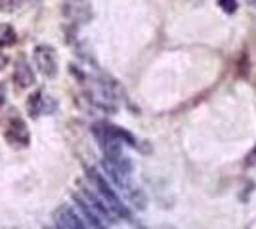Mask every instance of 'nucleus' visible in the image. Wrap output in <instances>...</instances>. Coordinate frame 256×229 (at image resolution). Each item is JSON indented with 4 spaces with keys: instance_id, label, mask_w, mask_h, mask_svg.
I'll list each match as a JSON object with an SVG mask.
<instances>
[{
    "instance_id": "39448f33",
    "label": "nucleus",
    "mask_w": 256,
    "mask_h": 229,
    "mask_svg": "<svg viewBox=\"0 0 256 229\" xmlns=\"http://www.w3.org/2000/svg\"><path fill=\"white\" fill-rule=\"evenodd\" d=\"M6 140L14 147H27L31 143V134L29 128L25 124V120L22 119H12L8 128H6Z\"/></svg>"
},
{
    "instance_id": "9b49d317",
    "label": "nucleus",
    "mask_w": 256,
    "mask_h": 229,
    "mask_svg": "<svg viewBox=\"0 0 256 229\" xmlns=\"http://www.w3.org/2000/svg\"><path fill=\"white\" fill-rule=\"evenodd\" d=\"M218 6H220L226 13H235V11H237V8H239L237 0H218Z\"/></svg>"
},
{
    "instance_id": "1a4fd4ad",
    "label": "nucleus",
    "mask_w": 256,
    "mask_h": 229,
    "mask_svg": "<svg viewBox=\"0 0 256 229\" xmlns=\"http://www.w3.org/2000/svg\"><path fill=\"white\" fill-rule=\"evenodd\" d=\"M14 80L20 84V88H29L36 82V76L32 73L31 65L25 59H18L16 61V69H14Z\"/></svg>"
},
{
    "instance_id": "f03ea898",
    "label": "nucleus",
    "mask_w": 256,
    "mask_h": 229,
    "mask_svg": "<svg viewBox=\"0 0 256 229\" xmlns=\"http://www.w3.org/2000/svg\"><path fill=\"white\" fill-rule=\"evenodd\" d=\"M86 176H88V180H90V184L94 186L96 189V193L104 201H106V205L111 210H113V214L117 216V218H124V220H132V214H130V210H128L124 205H122V201L118 199L117 191L113 189V186L109 184V180H107L106 176H102L98 172V168H86Z\"/></svg>"
},
{
    "instance_id": "f8f14e48",
    "label": "nucleus",
    "mask_w": 256,
    "mask_h": 229,
    "mask_svg": "<svg viewBox=\"0 0 256 229\" xmlns=\"http://www.w3.org/2000/svg\"><path fill=\"white\" fill-rule=\"evenodd\" d=\"M6 103V92H4V86L0 84V107Z\"/></svg>"
},
{
    "instance_id": "423d86ee",
    "label": "nucleus",
    "mask_w": 256,
    "mask_h": 229,
    "mask_svg": "<svg viewBox=\"0 0 256 229\" xmlns=\"http://www.w3.org/2000/svg\"><path fill=\"white\" fill-rule=\"evenodd\" d=\"M56 109V103H54V99L50 96H46L42 90H36L32 96H29L27 99V111H29V115H31L32 119H36V117H40V115H48V113H52Z\"/></svg>"
},
{
    "instance_id": "7ed1b4c3",
    "label": "nucleus",
    "mask_w": 256,
    "mask_h": 229,
    "mask_svg": "<svg viewBox=\"0 0 256 229\" xmlns=\"http://www.w3.org/2000/svg\"><path fill=\"white\" fill-rule=\"evenodd\" d=\"M32 61L36 71L46 78H54L58 75V54L50 44H38L32 50Z\"/></svg>"
},
{
    "instance_id": "f257e3e1",
    "label": "nucleus",
    "mask_w": 256,
    "mask_h": 229,
    "mask_svg": "<svg viewBox=\"0 0 256 229\" xmlns=\"http://www.w3.org/2000/svg\"><path fill=\"white\" fill-rule=\"evenodd\" d=\"M104 168H106L107 176H109V182L115 184V187H117L122 195L126 197V201L132 207L136 208V210H146V208H148V203H150V201H148L146 191L130 178V174L118 172V170H115V168L109 163H106V161H104Z\"/></svg>"
},
{
    "instance_id": "20e7f679",
    "label": "nucleus",
    "mask_w": 256,
    "mask_h": 229,
    "mask_svg": "<svg viewBox=\"0 0 256 229\" xmlns=\"http://www.w3.org/2000/svg\"><path fill=\"white\" fill-rule=\"evenodd\" d=\"M54 226L56 228H62V229H82L86 228L84 220L82 216H78L73 207H60L56 212H54Z\"/></svg>"
},
{
    "instance_id": "6e6552de",
    "label": "nucleus",
    "mask_w": 256,
    "mask_h": 229,
    "mask_svg": "<svg viewBox=\"0 0 256 229\" xmlns=\"http://www.w3.org/2000/svg\"><path fill=\"white\" fill-rule=\"evenodd\" d=\"M80 195L84 197L86 201H88V203L92 205V208L96 210V212L100 214V216H102V218H104V222L111 224L113 220H117V216L113 214V210L107 207L106 201H104L102 197L98 195L96 191H92V189H88V187H82V189H80Z\"/></svg>"
},
{
    "instance_id": "ddd939ff",
    "label": "nucleus",
    "mask_w": 256,
    "mask_h": 229,
    "mask_svg": "<svg viewBox=\"0 0 256 229\" xmlns=\"http://www.w3.org/2000/svg\"><path fill=\"white\" fill-rule=\"evenodd\" d=\"M6 63H8V59H6L4 55H0V69H2V67L6 65Z\"/></svg>"
},
{
    "instance_id": "9d476101",
    "label": "nucleus",
    "mask_w": 256,
    "mask_h": 229,
    "mask_svg": "<svg viewBox=\"0 0 256 229\" xmlns=\"http://www.w3.org/2000/svg\"><path fill=\"white\" fill-rule=\"evenodd\" d=\"M18 40V33L14 31L12 25H0V48H8V46H14Z\"/></svg>"
},
{
    "instance_id": "0eeeda50",
    "label": "nucleus",
    "mask_w": 256,
    "mask_h": 229,
    "mask_svg": "<svg viewBox=\"0 0 256 229\" xmlns=\"http://www.w3.org/2000/svg\"><path fill=\"white\" fill-rule=\"evenodd\" d=\"M73 203H75L76 210L82 214V220L88 222V226H90V228H104V226H106L104 218L98 214L96 210L92 208V205H90V203H88L80 193H75V195H73Z\"/></svg>"
}]
</instances>
